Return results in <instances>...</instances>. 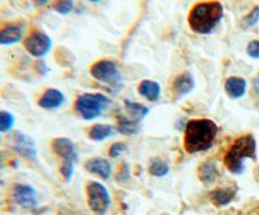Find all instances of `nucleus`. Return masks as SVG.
<instances>
[{"instance_id":"nucleus-5","label":"nucleus","mask_w":259,"mask_h":215,"mask_svg":"<svg viewBox=\"0 0 259 215\" xmlns=\"http://www.w3.org/2000/svg\"><path fill=\"white\" fill-rule=\"evenodd\" d=\"M86 196L91 211L95 215H106L111 205L108 189L98 181H89L86 185Z\"/></svg>"},{"instance_id":"nucleus-3","label":"nucleus","mask_w":259,"mask_h":215,"mask_svg":"<svg viewBox=\"0 0 259 215\" xmlns=\"http://www.w3.org/2000/svg\"><path fill=\"white\" fill-rule=\"evenodd\" d=\"M245 158L257 159V142L252 134H247L235 139L225 154L224 163L230 172L240 175L244 171Z\"/></svg>"},{"instance_id":"nucleus-1","label":"nucleus","mask_w":259,"mask_h":215,"mask_svg":"<svg viewBox=\"0 0 259 215\" xmlns=\"http://www.w3.org/2000/svg\"><path fill=\"white\" fill-rule=\"evenodd\" d=\"M218 125L211 119H192L185 128V149L187 153H199L210 149L218 136Z\"/></svg>"},{"instance_id":"nucleus-6","label":"nucleus","mask_w":259,"mask_h":215,"mask_svg":"<svg viewBox=\"0 0 259 215\" xmlns=\"http://www.w3.org/2000/svg\"><path fill=\"white\" fill-rule=\"evenodd\" d=\"M90 73L95 80L109 85H116L120 81V71L118 65L111 60H101L95 62L91 66Z\"/></svg>"},{"instance_id":"nucleus-2","label":"nucleus","mask_w":259,"mask_h":215,"mask_svg":"<svg viewBox=\"0 0 259 215\" xmlns=\"http://www.w3.org/2000/svg\"><path fill=\"white\" fill-rule=\"evenodd\" d=\"M224 15V8L219 2H201L189 13V25L197 34H209L218 27Z\"/></svg>"},{"instance_id":"nucleus-15","label":"nucleus","mask_w":259,"mask_h":215,"mask_svg":"<svg viewBox=\"0 0 259 215\" xmlns=\"http://www.w3.org/2000/svg\"><path fill=\"white\" fill-rule=\"evenodd\" d=\"M23 38V28L17 24L5 25L0 29V46H12L20 42Z\"/></svg>"},{"instance_id":"nucleus-23","label":"nucleus","mask_w":259,"mask_h":215,"mask_svg":"<svg viewBox=\"0 0 259 215\" xmlns=\"http://www.w3.org/2000/svg\"><path fill=\"white\" fill-rule=\"evenodd\" d=\"M15 118L12 113L0 110V133H8L14 128Z\"/></svg>"},{"instance_id":"nucleus-28","label":"nucleus","mask_w":259,"mask_h":215,"mask_svg":"<svg viewBox=\"0 0 259 215\" xmlns=\"http://www.w3.org/2000/svg\"><path fill=\"white\" fill-rule=\"evenodd\" d=\"M247 53L249 57L259 60V39H254L252 40V42L248 43Z\"/></svg>"},{"instance_id":"nucleus-35","label":"nucleus","mask_w":259,"mask_h":215,"mask_svg":"<svg viewBox=\"0 0 259 215\" xmlns=\"http://www.w3.org/2000/svg\"><path fill=\"white\" fill-rule=\"evenodd\" d=\"M0 144H2V136H0Z\"/></svg>"},{"instance_id":"nucleus-33","label":"nucleus","mask_w":259,"mask_h":215,"mask_svg":"<svg viewBox=\"0 0 259 215\" xmlns=\"http://www.w3.org/2000/svg\"><path fill=\"white\" fill-rule=\"evenodd\" d=\"M3 166H4V157H3V154L0 153V169L3 168Z\"/></svg>"},{"instance_id":"nucleus-19","label":"nucleus","mask_w":259,"mask_h":215,"mask_svg":"<svg viewBox=\"0 0 259 215\" xmlns=\"http://www.w3.org/2000/svg\"><path fill=\"white\" fill-rule=\"evenodd\" d=\"M114 134V126L109 124H95L89 132V138L95 142H103Z\"/></svg>"},{"instance_id":"nucleus-24","label":"nucleus","mask_w":259,"mask_h":215,"mask_svg":"<svg viewBox=\"0 0 259 215\" xmlns=\"http://www.w3.org/2000/svg\"><path fill=\"white\" fill-rule=\"evenodd\" d=\"M259 22V7H254L240 22V25L244 29H248V28L254 27L255 24Z\"/></svg>"},{"instance_id":"nucleus-8","label":"nucleus","mask_w":259,"mask_h":215,"mask_svg":"<svg viewBox=\"0 0 259 215\" xmlns=\"http://www.w3.org/2000/svg\"><path fill=\"white\" fill-rule=\"evenodd\" d=\"M13 199L23 209L33 210L37 207V191L34 187L24 184H17L13 187Z\"/></svg>"},{"instance_id":"nucleus-27","label":"nucleus","mask_w":259,"mask_h":215,"mask_svg":"<svg viewBox=\"0 0 259 215\" xmlns=\"http://www.w3.org/2000/svg\"><path fill=\"white\" fill-rule=\"evenodd\" d=\"M126 148H128V146L125 143H123V142H116V143H114L109 148V154H110L111 158H118L121 153H124L126 151Z\"/></svg>"},{"instance_id":"nucleus-21","label":"nucleus","mask_w":259,"mask_h":215,"mask_svg":"<svg viewBox=\"0 0 259 215\" xmlns=\"http://www.w3.org/2000/svg\"><path fill=\"white\" fill-rule=\"evenodd\" d=\"M118 132L124 136H134L141 132V125H139V121L134 119L120 116L118 120Z\"/></svg>"},{"instance_id":"nucleus-9","label":"nucleus","mask_w":259,"mask_h":215,"mask_svg":"<svg viewBox=\"0 0 259 215\" xmlns=\"http://www.w3.org/2000/svg\"><path fill=\"white\" fill-rule=\"evenodd\" d=\"M13 148L25 158L37 159V147L34 141L22 132H15L13 134Z\"/></svg>"},{"instance_id":"nucleus-31","label":"nucleus","mask_w":259,"mask_h":215,"mask_svg":"<svg viewBox=\"0 0 259 215\" xmlns=\"http://www.w3.org/2000/svg\"><path fill=\"white\" fill-rule=\"evenodd\" d=\"M51 0H34V5L37 8H40V7H45L46 4H48Z\"/></svg>"},{"instance_id":"nucleus-14","label":"nucleus","mask_w":259,"mask_h":215,"mask_svg":"<svg viewBox=\"0 0 259 215\" xmlns=\"http://www.w3.org/2000/svg\"><path fill=\"white\" fill-rule=\"evenodd\" d=\"M225 93L229 96L230 99H237L243 98L247 93V81L243 77H238V76H232L225 81Z\"/></svg>"},{"instance_id":"nucleus-13","label":"nucleus","mask_w":259,"mask_h":215,"mask_svg":"<svg viewBox=\"0 0 259 215\" xmlns=\"http://www.w3.org/2000/svg\"><path fill=\"white\" fill-rule=\"evenodd\" d=\"M195 88V78L190 72H184L181 75L177 76L172 85V90H174L175 99H180L182 96L187 95L191 93Z\"/></svg>"},{"instance_id":"nucleus-26","label":"nucleus","mask_w":259,"mask_h":215,"mask_svg":"<svg viewBox=\"0 0 259 215\" xmlns=\"http://www.w3.org/2000/svg\"><path fill=\"white\" fill-rule=\"evenodd\" d=\"M61 175L63 176V179L66 181H71L73 176V172H75V163L73 162L68 161H62V164H61Z\"/></svg>"},{"instance_id":"nucleus-16","label":"nucleus","mask_w":259,"mask_h":215,"mask_svg":"<svg viewBox=\"0 0 259 215\" xmlns=\"http://www.w3.org/2000/svg\"><path fill=\"white\" fill-rule=\"evenodd\" d=\"M235 195H237V189L233 187H222V189H215L210 194V200L214 205L222 207L227 206L230 202L234 200Z\"/></svg>"},{"instance_id":"nucleus-12","label":"nucleus","mask_w":259,"mask_h":215,"mask_svg":"<svg viewBox=\"0 0 259 215\" xmlns=\"http://www.w3.org/2000/svg\"><path fill=\"white\" fill-rule=\"evenodd\" d=\"M83 167H85V169L88 172L98 175L103 180H108L111 176V171H113V167H111L110 162L105 158H100V157H95V158H91L89 161H86Z\"/></svg>"},{"instance_id":"nucleus-4","label":"nucleus","mask_w":259,"mask_h":215,"mask_svg":"<svg viewBox=\"0 0 259 215\" xmlns=\"http://www.w3.org/2000/svg\"><path fill=\"white\" fill-rule=\"evenodd\" d=\"M109 105L110 100L104 94L86 93L78 96L75 103V109L82 119L94 120L99 118Z\"/></svg>"},{"instance_id":"nucleus-18","label":"nucleus","mask_w":259,"mask_h":215,"mask_svg":"<svg viewBox=\"0 0 259 215\" xmlns=\"http://www.w3.org/2000/svg\"><path fill=\"white\" fill-rule=\"evenodd\" d=\"M139 95L146 98L149 101H157L161 96V85L156 81L144 80L138 86Z\"/></svg>"},{"instance_id":"nucleus-17","label":"nucleus","mask_w":259,"mask_h":215,"mask_svg":"<svg viewBox=\"0 0 259 215\" xmlns=\"http://www.w3.org/2000/svg\"><path fill=\"white\" fill-rule=\"evenodd\" d=\"M218 177H219V169H218L215 162L207 161L204 162L202 164H200L199 179L202 184L209 186V185L214 184V182L217 181Z\"/></svg>"},{"instance_id":"nucleus-25","label":"nucleus","mask_w":259,"mask_h":215,"mask_svg":"<svg viewBox=\"0 0 259 215\" xmlns=\"http://www.w3.org/2000/svg\"><path fill=\"white\" fill-rule=\"evenodd\" d=\"M73 8H75L73 0H57V2L55 3V5H53V9L62 15L70 14L73 10Z\"/></svg>"},{"instance_id":"nucleus-7","label":"nucleus","mask_w":259,"mask_h":215,"mask_svg":"<svg viewBox=\"0 0 259 215\" xmlns=\"http://www.w3.org/2000/svg\"><path fill=\"white\" fill-rule=\"evenodd\" d=\"M24 48L30 56L35 58H42L52 48V39L50 35L40 30H33L24 39Z\"/></svg>"},{"instance_id":"nucleus-30","label":"nucleus","mask_w":259,"mask_h":215,"mask_svg":"<svg viewBox=\"0 0 259 215\" xmlns=\"http://www.w3.org/2000/svg\"><path fill=\"white\" fill-rule=\"evenodd\" d=\"M37 68H38V71H39V72H42V73H46L47 72V66H46V63L43 62V61H39V62H37Z\"/></svg>"},{"instance_id":"nucleus-34","label":"nucleus","mask_w":259,"mask_h":215,"mask_svg":"<svg viewBox=\"0 0 259 215\" xmlns=\"http://www.w3.org/2000/svg\"><path fill=\"white\" fill-rule=\"evenodd\" d=\"M89 2H91V3H99V2H101V0H89Z\"/></svg>"},{"instance_id":"nucleus-32","label":"nucleus","mask_w":259,"mask_h":215,"mask_svg":"<svg viewBox=\"0 0 259 215\" xmlns=\"http://www.w3.org/2000/svg\"><path fill=\"white\" fill-rule=\"evenodd\" d=\"M253 88H254V91L259 95V75L253 81Z\"/></svg>"},{"instance_id":"nucleus-11","label":"nucleus","mask_w":259,"mask_h":215,"mask_svg":"<svg viewBox=\"0 0 259 215\" xmlns=\"http://www.w3.org/2000/svg\"><path fill=\"white\" fill-rule=\"evenodd\" d=\"M65 101L66 98L62 91L57 90V89H47L38 100V105L42 109L52 110V109L61 108L65 104Z\"/></svg>"},{"instance_id":"nucleus-29","label":"nucleus","mask_w":259,"mask_h":215,"mask_svg":"<svg viewBox=\"0 0 259 215\" xmlns=\"http://www.w3.org/2000/svg\"><path fill=\"white\" fill-rule=\"evenodd\" d=\"M129 179V169L128 166L125 163L123 164V168L120 169V172L118 174V181L119 182H124Z\"/></svg>"},{"instance_id":"nucleus-22","label":"nucleus","mask_w":259,"mask_h":215,"mask_svg":"<svg viewBox=\"0 0 259 215\" xmlns=\"http://www.w3.org/2000/svg\"><path fill=\"white\" fill-rule=\"evenodd\" d=\"M148 171L154 177H164L169 174V166L161 158H153L149 163Z\"/></svg>"},{"instance_id":"nucleus-20","label":"nucleus","mask_w":259,"mask_h":215,"mask_svg":"<svg viewBox=\"0 0 259 215\" xmlns=\"http://www.w3.org/2000/svg\"><path fill=\"white\" fill-rule=\"evenodd\" d=\"M124 106H125L126 111L131 114L132 118L137 121H142L149 114V109L141 103L125 100L124 101Z\"/></svg>"},{"instance_id":"nucleus-10","label":"nucleus","mask_w":259,"mask_h":215,"mask_svg":"<svg viewBox=\"0 0 259 215\" xmlns=\"http://www.w3.org/2000/svg\"><path fill=\"white\" fill-rule=\"evenodd\" d=\"M52 149L58 157L62 158V161L73 162V163L77 162L78 154L77 151H76V146L70 138L60 137V138L53 139Z\"/></svg>"}]
</instances>
